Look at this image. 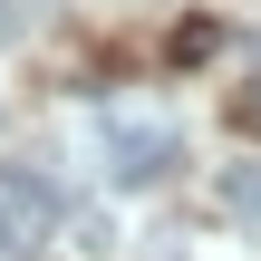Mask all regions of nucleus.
Masks as SVG:
<instances>
[{"label": "nucleus", "mask_w": 261, "mask_h": 261, "mask_svg": "<svg viewBox=\"0 0 261 261\" xmlns=\"http://www.w3.org/2000/svg\"><path fill=\"white\" fill-rule=\"evenodd\" d=\"M107 174H116V184H165V174H174V126L116 107V116H107Z\"/></svg>", "instance_id": "obj_1"}, {"label": "nucleus", "mask_w": 261, "mask_h": 261, "mask_svg": "<svg viewBox=\"0 0 261 261\" xmlns=\"http://www.w3.org/2000/svg\"><path fill=\"white\" fill-rule=\"evenodd\" d=\"M0 213H19L29 232H48V223H68V194H58V174H39V165H0Z\"/></svg>", "instance_id": "obj_2"}, {"label": "nucleus", "mask_w": 261, "mask_h": 261, "mask_svg": "<svg viewBox=\"0 0 261 261\" xmlns=\"http://www.w3.org/2000/svg\"><path fill=\"white\" fill-rule=\"evenodd\" d=\"M223 213H242V223H261V165H223Z\"/></svg>", "instance_id": "obj_3"}, {"label": "nucleus", "mask_w": 261, "mask_h": 261, "mask_svg": "<svg viewBox=\"0 0 261 261\" xmlns=\"http://www.w3.org/2000/svg\"><path fill=\"white\" fill-rule=\"evenodd\" d=\"M223 126H232V136H252V145H261V77H252V87H232V97H223Z\"/></svg>", "instance_id": "obj_4"}, {"label": "nucleus", "mask_w": 261, "mask_h": 261, "mask_svg": "<svg viewBox=\"0 0 261 261\" xmlns=\"http://www.w3.org/2000/svg\"><path fill=\"white\" fill-rule=\"evenodd\" d=\"M29 242H39V232H29L19 213H0V261H19V252H29Z\"/></svg>", "instance_id": "obj_5"}, {"label": "nucleus", "mask_w": 261, "mask_h": 261, "mask_svg": "<svg viewBox=\"0 0 261 261\" xmlns=\"http://www.w3.org/2000/svg\"><path fill=\"white\" fill-rule=\"evenodd\" d=\"M19 29H29V0H0V48H10Z\"/></svg>", "instance_id": "obj_6"}]
</instances>
